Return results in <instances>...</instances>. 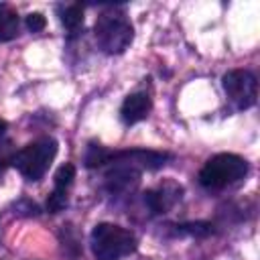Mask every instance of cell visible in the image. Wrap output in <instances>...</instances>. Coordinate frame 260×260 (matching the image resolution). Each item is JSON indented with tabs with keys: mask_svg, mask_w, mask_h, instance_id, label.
I'll list each match as a JSON object with an SVG mask.
<instances>
[{
	"mask_svg": "<svg viewBox=\"0 0 260 260\" xmlns=\"http://www.w3.org/2000/svg\"><path fill=\"white\" fill-rule=\"evenodd\" d=\"M169 160L167 152L156 150H144V148H132V150H106L100 144H91L85 154L87 167H102L106 162L110 165H130L136 169H160Z\"/></svg>",
	"mask_w": 260,
	"mask_h": 260,
	"instance_id": "6da1fadb",
	"label": "cell"
},
{
	"mask_svg": "<svg viewBox=\"0 0 260 260\" xmlns=\"http://www.w3.org/2000/svg\"><path fill=\"white\" fill-rule=\"evenodd\" d=\"M136 238L116 223H98L91 232V252L95 260H120L134 252Z\"/></svg>",
	"mask_w": 260,
	"mask_h": 260,
	"instance_id": "7a4b0ae2",
	"label": "cell"
},
{
	"mask_svg": "<svg viewBox=\"0 0 260 260\" xmlns=\"http://www.w3.org/2000/svg\"><path fill=\"white\" fill-rule=\"evenodd\" d=\"M95 41L104 53L118 55L128 49L134 37L132 22L126 18L124 12L118 10H108L102 12L95 20Z\"/></svg>",
	"mask_w": 260,
	"mask_h": 260,
	"instance_id": "3957f363",
	"label": "cell"
},
{
	"mask_svg": "<svg viewBox=\"0 0 260 260\" xmlns=\"http://www.w3.org/2000/svg\"><path fill=\"white\" fill-rule=\"evenodd\" d=\"M57 154V140L55 138H39L24 148H20L16 154H12V167L28 181H39L51 167L53 158Z\"/></svg>",
	"mask_w": 260,
	"mask_h": 260,
	"instance_id": "277c9868",
	"label": "cell"
},
{
	"mask_svg": "<svg viewBox=\"0 0 260 260\" xmlns=\"http://www.w3.org/2000/svg\"><path fill=\"white\" fill-rule=\"evenodd\" d=\"M248 173L246 158L230 152L211 156L199 171V183L205 189H223L232 183H238Z\"/></svg>",
	"mask_w": 260,
	"mask_h": 260,
	"instance_id": "5b68a950",
	"label": "cell"
},
{
	"mask_svg": "<svg viewBox=\"0 0 260 260\" xmlns=\"http://www.w3.org/2000/svg\"><path fill=\"white\" fill-rule=\"evenodd\" d=\"M221 85H223L225 95L230 98V102L238 110H246V108H252L256 104L258 83H256V77L250 71H246V69L228 71L221 79Z\"/></svg>",
	"mask_w": 260,
	"mask_h": 260,
	"instance_id": "8992f818",
	"label": "cell"
},
{
	"mask_svg": "<svg viewBox=\"0 0 260 260\" xmlns=\"http://www.w3.org/2000/svg\"><path fill=\"white\" fill-rule=\"evenodd\" d=\"M140 169L130 165H112V169L106 173V185L110 193H124L132 191L138 185Z\"/></svg>",
	"mask_w": 260,
	"mask_h": 260,
	"instance_id": "52a82bcc",
	"label": "cell"
},
{
	"mask_svg": "<svg viewBox=\"0 0 260 260\" xmlns=\"http://www.w3.org/2000/svg\"><path fill=\"white\" fill-rule=\"evenodd\" d=\"M150 108H152V102H150L148 93L136 91V93H130L124 100L120 114H122V120L126 124H136V122H140V120H144L148 116Z\"/></svg>",
	"mask_w": 260,
	"mask_h": 260,
	"instance_id": "ba28073f",
	"label": "cell"
},
{
	"mask_svg": "<svg viewBox=\"0 0 260 260\" xmlns=\"http://www.w3.org/2000/svg\"><path fill=\"white\" fill-rule=\"evenodd\" d=\"M179 197H181V187H177L173 183H167L158 189L146 191L144 193V203L148 205V209L152 213H165Z\"/></svg>",
	"mask_w": 260,
	"mask_h": 260,
	"instance_id": "9c48e42d",
	"label": "cell"
},
{
	"mask_svg": "<svg viewBox=\"0 0 260 260\" xmlns=\"http://www.w3.org/2000/svg\"><path fill=\"white\" fill-rule=\"evenodd\" d=\"M20 30L18 12L10 4H0V43L12 41Z\"/></svg>",
	"mask_w": 260,
	"mask_h": 260,
	"instance_id": "30bf717a",
	"label": "cell"
},
{
	"mask_svg": "<svg viewBox=\"0 0 260 260\" xmlns=\"http://www.w3.org/2000/svg\"><path fill=\"white\" fill-rule=\"evenodd\" d=\"M61 22H63V26H65L67 30L75 32V30L83 24V10H81V6H79V4H69V6H65V8L61 10Z\"/></svg>",
	"mask_w": 260,
	"mask_h": 260,
	"instance_id": "8fae6325",
	"label": "cell"
},
{
	"mask_svg": "<svg viewBox=\"0 0 260 260\" xmlns=\"http://www.w3.org/2000/svg\"><path fill=\"white\" fill-rule=\"evenodd\" d=\"M177 232H179V234H187V236L203 238V236H209V234L213 232V225L207 223V221H191V223H181V225H177Z\"/></svg>",
	"mask_w": 260,
	"mask_h": 260,
	"instance_id": "7c38bea8",
	"label": "cell"
},
{
	"mask_svg": "<svg viewBox=\"0 0 260 260\" xmlns=\"http://www.w3.org/2000/svg\"><path fill=\"white\" fill-rule=\"evenodd\" d=\"M73 179H75V167L71 162L61 165L57 169V173H55V189H63L65 191L73 183Z\"/></svg>",
	"mask_w": 260,
	"mask_h": 260,
	"instance_id": "4fadbf2b",
	"label": "cell"
},
{
	"mask_svg": "<svg viewBox=\"0 0 260 260\" xmlns=\"http://www.w3.org/2000/svg\"><path fill=\"white\" fill-rule=\"evenodd\" d=\"M67 207V195L63 189H55L49 197H47V211L49 213H59Z\"/></svg>",
	"mask_w": 260,
	"mask_h": 260,
	"instance_id": "5bb4252c",
	"label": "cell"
},
{
	"mask_svg": "<svg viewBox=\"0 0 260 260\" xmlns=\"http://www.w3.org/2000/svg\"><path fill=\"white\" fill-rule=\"evenodd\" d=\"M45 26H47V20H45V16L41 12H30L26 16V28L30 32H41Z\"/></svg>",
	"mask_w": 260,
	"mask_h": 260,
	"instance_id": "9a60e30c",
	"label": "cell"
},
{
	"mask_svg": "<svg viewBox=\"0 0 260 260\" xmlns=\"http://www.w3.org/2000/svg\"><path fill=\"white\" fill-rule=\"evenodd\" d=\"M4 130H6V122H4V120H0V136L4 134Z\"/></svg>",
	"mask_w": 260,
	"mask_h": 260,
	"instance_id": "2e32d148",
	"label": "cell"
},
{
	"mask_svg": "<svg viewBox=\"0 0 260 260\" xmlns=\"http://www.w3.org/2000/svg\"><path fill=\"white\" fill-rule=\"evenodd\" d=\"M4 169V154H0V171Z\"/></svg>",
	"mask_w": 260,
	"mask_h": 260,
	"instance_id": "e0dca14e",
	"label": "cell"
}]
</instances>
